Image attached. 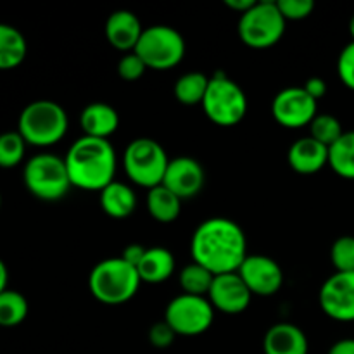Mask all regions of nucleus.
Instances as JSON below:
<instances>
[{
  "mask_svg": "<svg viewBox=\"0 0 354 354\" xmlns=\"http://www.w3.org/2000/svg\"><path fill=\"white\" fill-rule=\"evenodd\" d=\"M194 263L214 277L239 272L248 258V239L241 225L228 218H209L196 228L190 241Z\"/></svg>",
  "mask_w": 354,
  "mask_h": 354,
  "instance_id": "nucleus-1",
  "label": "nucleus"
},
{
  "mask_svg": "<svg viewBox=\"0 0 354 354\" xmlns=\"http://www.w3.org/2000/svg\"><path fill=\"white\" fill-rule=\"evenodd\" d=\"M73 187L83 190H102L114 182L116 175V152L106 138H76L64 158Z\"/></svg>",
  "mask_w": 354,
  "mask_h": 354,
  "instance_id": "nucleus-2",
  "label": "nucleus"
},
{
  "mask_svg": "<svg viewBox=\"0 0 354 354\" xmlns=\"http://www.w3.org/2000/svg\"><path fill=\"white\" fill-rule=\"evenodd\" d=\"M140 275L137 268L123 258H109L97 263L88 277L90 294L99 303L118 306L133 299L140 289Z\"/></svg>",
  "mask_w": 354,
  "mask_h": 354,
  "instance_id": "nucleus-3",
  "label": "nucleus"
},
{
  "mask_svg": "<svg viewBox=\"0 0 354 354\" xmlns=\"http://www.w3.org/2000/svg\"><path fill=\"white\" fill-rule=\"evenodd\" d=\"M69 128L64 107L48 99L28 104L17 120V131L28 145L50 147L66 137Z\"/></svg>",
  "mask_w": 354,
  "mask_h": 354,
  "instance_id": "nucleus-4",
  "label": "nucleus"
},
{
  "mask_svg": "<svg viewBox=\"0 0 354 354\" xmlns=\"http://www.w3.org/2000/svg\"><path fill=\"white\" fill-rule=\"evenodd\" d=\"M203 109L207 120L223 128L235 127L248 114V95L242 86L225 73L218 71L209 78Z\"/></svg>",
  "mask_w": 354,
  "mask_h": 354,
  "instance_id": "nucleus-5",
  "label": "nucleus"
},
{
  "mask_svg": "<svg viewBox=\"0 0 354 354\" xmlns=\"http://www.w3.org/2000/svg\"><path fill=\"white\" fill-rule=\"evenodd\" d=\"M23 180L31 196L41 201H59L71 189L64 159L50 152H40L24 165Z\"/></svg>",
  "mask_w": 354,
  "mask_h": 354,
  "instance_id": "nucleus-6",
  "label": "nucleus"
},
{
  "mask_svg": "<svg viewBox=\"0 0 354 354\" xmlns=\"http://www.w3.org/2000/svg\"><path fill=\"white\" fill-rule=\"evenodd\" d=\"M123 165L131 182L151 190L162 183L169 159L159 142L154 138L140 137L127 145Z\"/></svg>",
  "mask_w": 354,
  "mask_h": 354,
  "instance_id": "nucleus-7",
  "label": "nucleus"
},
{
  "mask_svg": "<svg viewBox=\"0 0 354 354\" xmlns=\"http://www.w3.org/2000/svg\"><path fill=\"white\" fill-rule=\"evenodd\" d=\"M287 21L273 0L256 2L239 19V37L251 48H270L282 40Z\"/></svg>",
  "mask_w": 354,
  "mask_h": 354,
  "instance_id": "nucleus-8",
  "label": "nucleus"
},
{
  "mask_svg": "<svg viewBox=\"0 0 354 354\" xmlns=\"http://www.w3.org/2000/svg\"><path fill=\"white\" fill-rule=\"evenodd\" d=\"M133 52L145 62L147 68L166 71L183 61L185 40L175 28L166 26V24H154V26L144 28V33Z\"/></svg>",
  "mask_w": 354,
  "mask_h": 354,
  "instance_id": "nucleus-9",
  "label": "nucleus"
},
{
  "mask_svg": "<svg viewBox=\"0 0 354 354\" xmlns=\"http://www.w3.org/2000/svg\"><path fill=\"white\" fill-rule=\"evenodd\" d=\"M214 320V308L207 297L180 294L173 297L165 311V322L176 335L196 337L209 330Z\"/></svg>",
  "mask_w": 354,
  "mask_h": 354,
  "instance_id": "nucleus-10",
  "label": "nucleus"
},
{
  "mask_svg": "<svg viewBox=\"0 0 354 354\" xmlns=\"http://www.w3.org/2000/svg\"><path fill=\"white\" fill-rule=\"evenodd\" d=\"M272 114L277 123L289 130L310 127L318 114V102L311 99L303 86L280 90L272 102Z\"/></svg>",
  "mask_w": 354,
  "mask_h": 354,
  "instance_id": "nucleus-11",
  "label": "nucleus"
},
{
  "mask_svg": "<svg viewBox=\"0 0 354 354\" xmlns=\"http://www.w3.org/2000/svg\"><path fill=\"white\" fill-rule=\"evenodd\" d=\"M318 301L328 318L341 324L354 322V272H335L322 286Z\"/></svg>",
  "mask_w": 354,
  "mask_h": 354,
  "instance_id": "nucleus-12",
  "label": "nucleus"
},
{
  "mask_svg": "<svg viewBox=\"0 0 354 354\" xmlns=\"http://www.w3.org/2000/svg\"><path fill=\"white\" fill-rule=\"evenodd\" d=\"M237 273L244 280L252 296L270 297L282 289V268L275 259L268 258V256L249 254Z\"/></svg>",
  "mask_w": 354,
  "mask_h": 354,
  "instance_id": "nucleus-13",
  "label": "nucleus"
},
{
  "mask_svg": "<svg viewBox=\"0 0 354 354\" xmlns=\"http://www.w3.org/2000/svg\"><path fill=\"white\" fill-rule=\"evenodd\" d=\"M251 290L237 272L214 277L213 286L207 294V299L214 310L227 315L244 313L251 304Z\"/></svg>",
  "mask_w": 354,
  "mask_h": 354,
  "instance_id": "nucleus-14",
  "label": "nucleus"
},
{
  "mask_svg": "<svg viewBox=\"0 0 354 354\" xmlns=\"http://www.w3.org/2000/svg\"><path fill=\"white\" fill-rule=\"evenodd\" d=\"M206 183V173L199 161L189 156L169 159L162 185L171 190L180 199L196 197Z\"/></svg>",
  "mask_w": 354,
  "mask_h": 354,
  "instance_id": "nucleus-15",
  "label": "nucleus"
},
{
  "mask_svg": "<svg viewBox=\"0 0 354 354\" xmlns=\"http://www.w3.org/2000/svg\"><path fill=\"white\" fill-rule=\"evenodd\" d=\"M106 38L114 48L123 52H133L137 47L138 40H140L144 28H142L140 19L137 14L131 10H114L106 21Z\"/></svg>",
  "mask_w": 354,
  "mask_h": 354,
  "instance_id": "nucleus-16",
  "label": "nucleus"
},
{
  "mask_svg": "<svg viewBox=\"0 0 354 354\" xmlns=\"http://www.w3.org/2000/svg\"><path fill=\"white\" fill-rule=\"evenodd\" d=\"M287 159H289L290 168L296 173L315 175L328 166V147L308 135L290 145Z\"/></svg>",
  "mask_w": 354,
  "mask_h": 354,
  "instance_id": "nucleus-17",
  "label": "nucleus"
},
{
  "mask_svg": "<svg viewBox=\"0 0 354 354\" xmlns=\"http://www.w3.org/2000/svg\"><path fill=\"white\" fill-rule=\"evenodd\" d=\"M265 354H308V337L297 325L277 324L268 328L263 339Z\"/></svg>",
  "mask_w": 354,
  "mask_h": 354,
  "instance_id": "nucleus-18",
  "label": "nucleus"
},
{
  "mask_svg": "<svg viewBox=\"0 0 354 354\" xmlns=\"http://www.w3.org/2000/svg\"><path fill=\"white\" fill-rule=\"evenodd\" d=\"M80 124H82L86 137L106 138V140H109L111 135L120 127V114L109 104L92 102L82 111Z\"/></svg>",
  "mask_w": 354,
  "mask_h": 354,
  "instance_id": "nucleus-19",
  "label": "nucleus"
},
{
  "mask_svg": "<svg viewBox=\"0 0 354 354\" xmlns=\"http://www.w3.org/2000/svg\"><path fill=\"white\" fill-rule=\"evenodd\" d=\"M175 258L166 248H147L144 259L138 265L137 272L140 280L145 283H162L175 273Z\"/></svg>",
  "mask_w": 354,
  "mask_h": 354,
  "instance_id": "nucleus-20",
  "label": "nucleus"
},
{
  "mask_svg": "<svg viewBox=\"0 0 354 354\" xmlns=\"http://www.w3.org/2000/svg\"><path fill=\"white\" fill-rule=\"evenodd\" d=\"M100 207L104 213L111 218H128L137 207V196H135L133 189L123 182H116L100 190Z\"/></svg>",
  "mask_w": 354,
  "mask_h": 354,
  "instance_id": "nucleus-21",
  "label": "nucleus"
},
{
  "mask_svg": "<svg viewBox=\"0 0 354 354\" xmlns=\"http://www.w3.org/2000/svg\"><path fill=\"white\" fill-rule=\"evenodd\" d=\"M28 54L24 35L10 24L0 23V69H14L23 64Z\"/></svg>",
  "mask_w": 354,
  "mask_h": 354,
  "instance_id": "nucleus-22",
  "label": "nucleus"
},
{
  "mask_svg": "<svg viewBox=\"0 0 354 354\" xmlns=\"http://www.w3.org/2000/svg\"><path fill=\"white\" fill-rule=\"evenodd\" d=\"M147 211L159 223H173L182 211V199L161 183L149 190Z\"/></svg>",
  "mask_w": 354,
  "mask_h": 354,
  "instance_id": "nucleus-23",
  "label": "nucleus"
},
{
  "mask_svg": "<svg viewBox=\"0 0 354 354\" xmlns=\"http://www.w3.org/2000/svg\"><path fill=\"white\" fill-rule=\"evenodd\" d=\"M328 166L346 180H354V130L344 131L342 137L328 147Z\"/></svg>",
  "mask_w": 354,
  "mask_h": 354,
  "instance_id": "nucleus-24",
  "label": "nucleus"
},
{
  "mask_svg": "<svg viewBox=\"0 0 354 354\" xmlns=\"http://www.w3.org/2000/svg\"><path fill=\"white\" fill-rule=\"evenodd\" d=\"M207 85H209V76L201 71H192L185 73L176 80L173 92L178 102L185 106H196V104H203Z\"/></svg>",
  "mask_w": 354,
  "mask_h": 354,
  "instance_id": "nucleus-25",
  "label": "nucleus"
},
{
  "mask_svg": "<svg viewBox=\"0 0 354 354\" xmlns=\"http://www.w3.org/2000/svg\"><path fill=\"white\" fill-rule=\"evenodd\" d=\"M178 280L183 294L207 297L211 286H213L214 275L209 270L201 266L199 263H190V265L183 266L182 272H180Z\"/></svg>",
  "mask_w": 354,
  "mask_h": 354,
  "instance_id": "nucleus-26",
  "label": "nucleus"
},
{
  "mask_svg": "<svg viewBox=\"0 0 354 354\" xmlns=\"http://www.w3.org/2000/svg\"><path fill=\"white\" fill-rule=\"evenodd\" d=\"M28 317V301L21 292L6 289L0 294V327H16Z\"/></svg>",
  "mask_w": 354,
  "mask_h": 354,
  "instance_id": "nucleus-27",
  "label": "nucleus"
},
{
  "mask_svg": "<svg viewBox=\"0 0 354 354\" xmlns=\"http://www.w3.org/2000/svg\"><path fill=\"white\" fill-rule=\"evenodd\" d=\"M26 142L19 131H3L0 133V168L10 169L21 165L26 152Z\"/></svg>",
  "mask_w": 354,
  "mask_h": 354,
  "instance_id": "nucleus-28",
  "label": "nucleus"
},
{
  "mask_svg": "<svg viewBox=\"0 0 354 354\" xmlns=\"http://www.w3.org/2000/svg\"><path fill=\"white\" fill-rule=\"evenodd\" d=\"M342 133L344 130H342L341 121L332 114H317V118L310 124V137L327 147L334 145L342 137Z\"/></svg>",
  "mask_w": 354,
  "mask_h": 354,
  "instance_id": "nucleus-29",
  "label": "nucleus"
},
{
  "mask_svg": "<svg viewBox=\"0 0 354 354\" xmlns=\"http://www.w3.org/2000/svg\"><path fill=\"white\" fill-rule=\"evenodd\" d=\"M330 259L335 272L351 273L354 272V237L342 235L332 244Z\"/></svg>",
  "mask_w": 354,
  "mask_h": 354,
  "instance_id": "nucleus-30",
  "label": "nucleus"
},
{
  "mask_svg": "<svg viewBox=\"0 0 354 354\" xmlns=\"http://www.w3.org/2000/svg\"><path fill=\"white\" fill-rule=\"evenodd\" d=\"M277 7L286 21H301L311 16L315 10L313 0H279Z\"/></svg>",
  "mask_w": 354,
  "mask_h": 354,
  "instance_id": "nucleus-31",
  "label": "nucleus"
},
{
  "mask_svg": "<svg viewBox=\"0 0 354 354\" xmlns=\"http://www.w3.org/2000/svg\"><path fill=\"white\" fill-rule=\"evenodd\" d=\"M147 69L149 68L145 66V62L135 52H128L118 62V75H120V78L127 80V82H137L144 76Z\"/></svg>",
  "mask_w": 354,
  "mask_h": 354,
  "instance_id": "nucleus-32",
  "label": "nucleus"
},
{
  "mask_svg": "<svg viewBox=\"0 0 354 354\" xmlns=\"http://www.w3.org/2000/svg\"><path fill=\"white\" fill-rule=\"evenodd\" d=\"M337 75L344 86L354 90V41H349L339 54Z\"/></svg>",
  "mask_w": 354,
  "mask_h": 354,
  "instance_id": "nucleus-33",
  "label": "nucleus"
},
{
  "mask_svg": "<svg viewBox=\"0 0 354 354\" xmlns=\"http://www.w3.org/2000/svg\"><path fill=\"white\" fill-rule=\"evenodd\" d=\"M175 330H173L165 320L158 322V324H154L149 328V341H151V344L158 349L169 348V346L175 342Z\"/></svg>",
  "mask_w": 354,
  "mask_h": 354,
  "instance_id": "nucleus-34",
  "label": "nucleus"
},
{
  "mask_svg": "<svg viewBox=\"0 0 354 354\" xmlns=\"http://www.w3.org/2000/svg\"><path fill=\"white\" fill-rule=\"evenodd\" d=\"M145 252H147V248H144L142 244H130L123 249L120 258H123L128 265L138 268V265H140L142 259H144Z\"/></svg>",
  "mask_w": 354,
  "mask_h": 354,
  "instance_id": "nucleus-35",
  "label": "nucleus"
},
{
  "mask_svg": "<svg viewBox=\"0 0 354 354\" xmlns=\"http://www.w3.org/2000/svg\"><path fill=\"white\" fill-rule=\"evenodd\" d=\"M303 88L306 90L308 95H310L311 99L317 100V102L327 95V90H328L327 82H325L324 78H318V76H313V78L306 80V83H304Z\"/></svg>",
  "mask_w": 354,
  "mask_h": 354,
  "instance_id": "nucleus-36",
  "label": "nucleus"
},
{
  "mask_svg": "<svg viewBox=\"0 0 354 354\" xmlns=\"http://www.w3.org/2000/svg\"><path fill=\"white\" fill-rule=\"evenodd\" d=\"M328 354H354V339H341L328 349Z\"/></svg>",
  "mask_w": 354,
  "mask_h": 354,
  "instance_id": "nucleus-37",
  "label": "nucleus"
},
{
  "mask_svg": "<svg viewBox=\"0 0 354 354\" xmlns=\"http://www.w3.org/2000/svg\"><path fill=\"white\" fill-rule=\"evenodd\" d=\"M256 0H225V6L234 10V12H239L241 16L248 12Z\"/></svg>",
  "mask_w": 354,
  "mask_h": 354,
  "instance_id": "nucleus-38",
  "label": "nucleus"
},
{
  "mask_svg": "<svg viewBox=\"0 0 354 354\" xmlns=\"http://www.w3.org/2000/svg\"><path fill=\"white\" fill-rule=\"evenodd\" d=\"M7 282H9V272H7L6 263L0 259V294L6 289H9V287H7Z\"/></svg>",
  "mask_w": 354,
  "mask_h": 354,
  "instance_id": "nucleus-39",
  "label": "nucleus"
},
{
  "mask_svg": "<svg viewBox=\"0 0 354 354\" xmlns=\"http://www.w3.org/2000/svg\"><path fill=\"white\" fill-rule=\"evenodd\" d=\"M349 33H351V38L354 41V14L351 16V21H349Z\"/></svg>",
  "mask_w": 354,
  "mask_h": 354,
  "instance_id": "nucleus-40",
  "label": "nucleus"
},
{
  "mask_svg": "<svg viewBox=\"0 0 354 354\" xmlns=\"http://www.w3.org/2000/svg\"><path fill=\"white\" fill-rule=\"evenodd\" d=\"M0 206H2V196H0Z\"/></svg>",
  "mask_w": 354,
  "mask_h": 354,
  "instance_id": "nucleus-41",
  "label": "nucleus"
}]
</instances>
